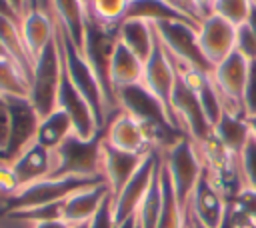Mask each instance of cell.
Masks as SVG:
<instances>
[{"mask_svg": "<svg viewBox=\"0 0 256 228\" xmlns=\"http://www.w3.org/2000/svg\"><path fill=\"white\" fill-rule=\"evenodd\" d=\"M54 24H56L58 40H60V52H62L64 72L70 78V82L80 90V94L88 100L90 108L96 114V120H98L100 128L104 130V124H106V98H104L102 84H100L96 72L92 70V66L88 64V60L84 58L82 50L70 40V36L62 30V26L58 24L56 18H54Z\"/></svg>", "mask_w": 256, "mask_h": 228, "instance_id": "6da1fadb", "label": "cell"}, {"mask_svg": "<svg viewBox=\"0 0 256 228\" xmlns=\"http://www.w3.org/2000/svg\"><path fill=\"white\" fill-rule=\"evenodd\" d=\"M62 72H64V64H62L60 40H58V32L54 24V38L34 60L32 80H30L28 100L32 102L40 118L56 110V98H58V90L62 82Z\"/></svg>", "mask_w": 256, "mask_h": 228, "instance_id": "7a4b0ae2", "label": "cell"}, {"mask_svg": "<svg viewBox=\"0 0 256 228\" xmlns=\"http://www.w3.org/2000/svg\"><path fill=\"white\" fill-rule=\"evenodd\" d=\"M160 154H162V162L168 170V176L172 180L178 202L186 210L188 200H190V196L202 176V170H204V162H202L198 144L192 142L188 136H180L168 150H164Z\"/></svg>", "mask_w": 256, "mask_h": 228, "instance_id": "3957f363", "label": "cell"}, {"mask_svg": "<svg viewBox=\"0 0 256 228\" xmlns=\"http://www.w3.org/2000/svg\"><path fill=\"white\" fill-rule=\"evenodd\" d=\"M56 170L50 178H102V134L82 140L72 134L56 150Z\"/></svg>", "mask_w": 256, "mask_h": 228, "instance_id": "277c9868", "label": "cell"}, {"mask_svg": "<svg viewBox=\"0 0 256 228\" xmlns=\"http://www.w3.org/2000/svg\"><path fill=\"white\" fill-rule=\"evenodd\" d=\"M102 178H74V176H64V178H44L36 184H30L26 188H20L12 198L6 202V210H32L48 204H58L64 202L72 192L90 186L94 182H100Z\"/></svg>", "mask_w": 256, "mask_h": 228, "instance_id": "5b68a950", "label": "cell"}, {"mask_svg": "<svg viewBox=\"0 0 256 228\" xmlns=\"http://www.w3.org/2000/svg\"><path fill=\"white\" fill-rule=\"evenodd\" d=\"M248 70H250V62L244 56H240L236 50L212 68L210 80L222 100L224 112H230L236 116H246L244 88H246V80H248Z\"/></svg>", "mask_w": 256, "mask_h": 228, "instance_id": "8992f818", "label": "cell"}, {"mask_svg": "<svg viewBox=\"0 0 256 228\" xmlns=\"http://www.w3.org/2000/svg\"><path fill=\"white\" fill-rule=\"evenodd\" d=\"M170 106H172V114H174V120L180 128V132L186 134L192 142L202 144L212 134V126L200 106L198 94L178 74H176Z\"/></svg>", "mask_w": 256, "mask_h": 228, "instance_id": "52a82bcc", "label": "cell"}, {"mask_svg": "<svg viewBox=\"0 0 256 228\" xmlns=\"http://www.w3.org/2000/svg\"><path fill=\"white\" fill-rule=\"evenodd\" d=\"M156 36L160 38V42L164 44L166 52L178 60L184 62L204 74L212 72V66L206 62V58L202 56L200 48H198V40H196V26L192 24H184V22H158L154 24Z\"/></svg>", "mask_w": 256, "mask_h": 228, "instance_id": "ba28073f", "label": "cell"}, {"mask_svg": "<svg viewBox=\"0 0 256 228\" xmlns=\"http://www.w3.org/2000/svg\"><path fill=\"white\" fill-rule=\"evenodd\" d=\"M160 158L162 154L158 150H152L144 156L142 164L138 166V170L134 172V176L122 186V190L112 196V214H114V224L124 222L132 216H136V210L140 206V202L144 200L156 172L160 166Z\"/></svg>", "mask_w": 256, "mask_h": 228, "instance_id": "9c48e42d", "label": "cell"}, {"mask_svg": "<svg viewBox=\"0 0 256 228\" xmlns=\"http://www.w3.org/2000/svg\"><path fill=\"white\" fill-rule=\"evenodd\" d=\"M10 108V138L0 162H10L24 148L36 142V132L40 124V114L28 98H6Z\"/></svg>", "mask_w": 256, "mask_h": 228, "instance_id": "30bf717a", "label": "cell"}, {"mask_svg": "<svg viewBox=\"0 0 256 228\" xmlns=\"http://www.w3.org/2000/svg\"><path fill=\"white\" fill-rule=\"evenodd\" d=\"M174 82H176V70H174V64L164 48V44L160 42V38L156 36V44H154V50L150 54V58L144 62V76H142V84L160 100V104L166 108L168 116L172 118L174 126L178 128L176 120H174V114H172V106H170V100H172V90H174ZM180 130V128H178ZM186 136V134H184Z\"/></svg>", "mask_w": 256, "mask_h": 228, "instance_id": "8fae6325", "label": "cell"}, {"mask_svg": "<svg viewBox=\"0 0 256 228\" xmlns=\"http://www.w3.org/2000/svg\"><path fill=\"white\" fill-rule=\"evenodd\" d=\"M56 108H60L72 122L74 134L82 140H92L98 134H102V128L96 120L94 110L90 108L88 100L80 94V90L70 82L66 72H62V82L56 98Z\"/></svg>", "mask_w": 256, "mask_h": 228, "instance_id": "7c38bea8", "label": "cell"}, {"mask_svg": "<svg viewBox=\"0 0 256 228\" xmlns=\"http://www.w3.org/2000/svg\"><path fill=\"white\" fill-rule=\"evenodd\" d=\"M236 30L238 26L230 24L228 20L216 14H210L200 20V26L196 30V40H198V48L202 56L212 68L234 52Z\"/></svg>", "mask_w": 256, "mask_h": 228, "instance_id": "4fadbf2b", "label": "cell"}, {"mask_svg": "<svg viewBox=\"0 0 256 228\" xmlns=\"http://www.w3.org/2000/svg\"><path fill=\"white\" fill-rule=\"evenodd\" d=\"M226 210H228V200L224 192L210 178V174L202 170V176L188 200L186 212L194 216L198 222H202L206 228H218Z\"/></svg>", "mask_w": 256, "mask_h": 228, "instance_id": "5bb4252c", "label": "cell"}, {"mask_svg": "<svg viewBox=\"0 0 256 228\" xmlns=\"http://www.w3.org/2000/svg\"><path fill=\"white\" fill-rule=\"evenodd\" d=\"M102 138L112 148L132 152V154H148L154 150L144 126L124 110H118L106 122L102 130Z\"/></svg>", "mask_w": 256, "mask_h": 228, "instance_id": "9a60e30c", "label": "cell"}, {"mask_svg": "<svg viewBox=\"0 0 256 228\" xmlns=\"http://www.w3.org/2000/svg\"><path fill=\"white\" fill-rule=\"evenodd\" d=\"M18 182V190L26 188L30 184H36L44 178H50L56 170V152L32 142L28 148H24L16 158L6 162Z\"/></svg>", "mask_w": 256, "mask_h": 228, "instance_id": "2e32d148", "label": "cell"}, {"mask_svg": "<svg viewBox=\"0 0 256 228\" xmlns=\"http://www.w3.org/2000/svg\"><path fill=\"white\" fill-rule=\"evenodd\" d=\"M110 196H112V192L104 180L84 186V188L72 192L62 202V220H66L70 226L86 224L96 216V212L102 208V204Z\"/></svg>", "mask_w": 256, "mask_h": 228, "instance_id": "e0dca14e", "label": "cell"}, {"mask_svg": "<svg viewBox=\"0 0 256 228\" xmlns=\"http://www.w3.org/2000/svg\"><path fill=\"white\" fill-rule=\"evenodd\" d=\"M146 154H132L112 148L102 138V180L108 184L112 196H116L122 186L134 176Z\"/></svg>", "mask_w": 256, "mask_h": 228, "instance_id": "ac0fdd59", "label": "cell"}, {"mask_svg": "<svg viewBox=\"0 0 256 228\" xmlns=\"http://www.w3.org/2000/svg\"><path fill=\"white\" fill-rule=\"evenodd\" d=\"M142 76H144V62L118 40V44L114 48V54H112V60H110L112 92L116 94L118 90H122L126 86L142 84Z\"/></svg>", "mask_w": 256, "mask_h": 228, "instance_id": "d6986e66", "label": "cell"}, {"mask_svg": "<svg viewBox=\"0 0 256 228\" xmlns=\"http://www.w3.org/2000/svg\"><path fill=\"white\" fill-rule=\"evenodd\" d=\"M118 40L130 52H134L142 62H146L156 44L154 24L140 18H124L118 26Z\"/></svg>", "mask_w": 256, "mask_h": 228, "instance_id": "ffe728a7", "label": "cell"}, {"mask_svg": "<svg viewBox=\"0 0 256 228\" xmlns=\"http://www.w3.org/2000/svg\"><path fill=\"white\" fill-rule=\"evenodd\" d=\"M50 12L62 26V30L70 36V40L82 48L84 28H86V12L88 6L84 0H46Z\"/></svg>", "mask_w": 256, "mask_h": 228, "instance_id": "44dd1931", "label": "cell"}, {"mask_svg": "<svg viewBox=\"0 0 256 228\" xmlns=\"http://www.w3.org/2000/svg\"><path fill=\"white\" fill-rule=\"evenodd\" d=\"M124 18H140V20H148L152 24L158 22H184V24H192V26H200L198 20H194L192 16L176 10L174 6H170L164 0H130V6L126 10Z\"/></svg>", "mask_w": 256, "mask_h": 228, "instance_id": "7402d4cb", "label": "cell"}, {"mask_svg": "<svg viewBox=\"0 0 256 228\" xmlns=\"http://www.w3.org/2000/svg\"><path fill=\"white\" fill-rule=\"evenodd\" d=\"M212 134L218 138V142L236 158H240L248 138H250V128L246 116H236L230 112H224L222 118L216 122L212 128Z\"/></svg>", "mask_w": 256, "mask_h": 228, "instance_id": "603a6c76", "label": "cell"}, {"mask_svg": "<svg viewBox=\"0 0 256 228\" xmlns=\"http://www.w3.org/2000/svg\"><path fill=\"white\" fill-rule=\"evenodd\" d=\"M160 216L156 228H186L188 212L180 206L164 162H160Z\"/></svg>", "mask_w": 256, "mask_h": 228, "instance_id": "cb8c5ba5", "label": "cell"}, {"mask_svg": "<svg viewBox=\"0 0 256 228\" xmlns=\"http://www.w3.org/2000/svg\"><path fill=\"white\" fill-rule=\"evenodd\" d=\"M72 134H74V126H72L70 118L60 108H56L48 116L40 118L38 132H36V142L46 146V148H50V150H56Z\"/></svg>", "mask_w": 256, "mask_h": 228, "instance_id": "d4e9b609", "label": "cell"}, {"mask_svg": "<svg viewBox=\"0 0 256 228\" xmlns=\"http://www.w3.org/2000/svg\"><path fill=\"white\" fill-rule=\"evenodd\" d=\"M30 80L22 74V70L10 60H0V96L4 98H28Z\"/></svg>", "mask_w": 256, "mask_h": 228, "instance_id": "484cf974", "label": "cell"}, {"mask_svg": "<svg viewBox=\"0 0 256 228\" xmlns=\"http://www.w3.org/2000/svg\"><path fill=\"white\" fill-rule=\"evenodd\" d=\"M162 162V158H160ZM160 166H158V172L144 196V200L140 202L138 210H136V220H138V226L140 228H156L158 226V216H160Z\"/></svg>", "mask_w": 256, "mask_h": 228, "instance_id": "4316f807", "label": "cell"}, {"mask_svg": "<svg viewBox=\"0 0 256 228\" xmlns=\"http://www.w3.org/2000/svg\"><path fill=\"white\" fill-rule=\"evenodd\" d=\"M252 8H254L252 0H214L212 14L228 20L234 26H242L248 22Z\"/></svg>", "mask_w": 256, "mask_h": 228, "instance_id": "83f0119b", "label": "cell"}, {"mask_svg": "<svg viewBox=\"0 0 256 228\" xmlns=\"http://www.w3.org/2000/svg\"><path fill=\"white\" fill-rule=\"evenodd\" d=\"M230 208H232V214L238 222V228H242L250 222L256 224V190L244 186L236 194V198L230 202Z\"/></svg>", "mask_w": 256, "mask_h": 228, "instance_id": "f1b7e54d", "label": "cell"}, {"mask_svg": "<svg viewBox=\"0 0 256 228\" xmlns=\"http://www.w3.org/2000/svg\"><path fill=\"white\" fill-rule=\"evenodd\" d=\"M128 6H130V0H92L88 10L102 22L120 24L126 16Z\"/></svg>", "mask_w": 256, "mask_h": 228, "instance_id": "f546056e", "label": "cell"}, {"mask_svg": "<svg viewBox=\"0 0 256 228\" xmlns=\"http://www.w3.org/2000/svg\"><path fill=\"white\" fill-rule=\"evenodd\" d=\"M238 162H240V172H242L244 186L256 190V140L252 136L248 138Z\"/></svg>", "mask_w": 256, "mask_h": 228, "instance_id": "4dcf8cb0", "label": "cell"}, {"mask_svg": "<svg viewBox=\"0 0 256 228\" xmlns=\"http://www.w3.org/2000/svg\"><path fill=\"white\" fill-rule=\"evenodd\" d=\"M234 50H236L240 56H244L248 62H254V60H256V36H254V32L250 30L248 24L238 26Z\"/></svg>", "mask_w": 256, "mask_h": 228, "instance_id": "1f68e13d", "label": "cell"}, {"mask_svg": "<svg viewBox=\"0 0 256 228\" xmlns=\"http://www.w3.org/2000/svg\"><path fill=\"white\" fill-rule=\"evenodd\" d=\"M244 112L246 118L256 114V60L250 62V70H248V80L244 88Z\"/></svg>", "mask_w": 256, "mask_h": 228, "instance_id": "d6a6232c", "label": "cell"}, {"mask_svg": "<svg viewBox=\"0 0 256 228\" xmlns=\"http://www.w3.org/2000/svg\"><path fill=\"white\" fill-rule=\"evenodd\" d=\"M8 138H10V108H8V100L0 96V156L8 146Z\"/></svg>", "mask_w": 256, "mask_h": 228, "instance_id": "836d02e7", "label": "cell"}, {"mask_svg": "<svg viewBox=\"0 0 256 228\" xmlns=\"http://www.w3.org/2000/svg\"><path fill=\"white\" fill-rule=\"evenodd\" d=\"M88 228H114V214H112V196L102 204L96 216L88 222Z\"/></svg>", "mask_w": 256, "mask_h": 228, "instance_id": "e575fe53", "label": "cell"}, {"mask_svg": "<svg viewBox=\"0 0 256 228\" xmlns=\"http://www.w3.org/2000/svg\"><path fill=\"white\" fill-rule=\"evenodd\" d=\"M194 4V12L198 16V20L206 18L212 14V8H214V0H192Z\"/></svg>", "mask_w": 256, "mask_h": 228, "instance_id": "d590c367", "label": "cell"}, {"mask_svg": "<svg viewBox=\"0 0 256 228\" xmlns=\"http://www.w3.org/2000/svg\"><path fill=\"white\" fill-rule=\"evenodd\" d=\"M34 228H72L66 220H42V222H34Z\"/></svg>", "mask_w": 256, "mask_h": 228, "instance_id": "8d00e7d4", "label": "cell"}, {"mask_svg": "<svg viewBox=\"0 0 256 228\" xmlns=\"http://www.w3.org/2000/svg\"><path fill=\"white\" fill-rule=\"evenodd\" d=\"M218 228H238V222H236V218L232 214L230 204H228V210H226V214H224V218H222V222H220Z\"/></svg>", "mask_w": 256, "mask_h": 228, "instance_id": "74e56055", "label": "cell"}, {"mask_svg": "<svg viewBox=\"0 0 256 228\" xmlns=\"http://www.w3.org/2000/svg\"><path fill=\"white\" fill-rule=\"evenodd\" d=\"M186 228H206L202 222H198L194 216H190L188 214V218H186Z\"/></svg>", "mask_w": 256, "mask_h": 228, "instance_id": "f35d334b", "label": "cell"}, {"mask_svg": "<svg viewBox=\"0 0 256 228\" xmlns=\"http://www.w3.org/2000/svg\"><path fill=\"white\" fill-rule=\"evenodd\" d=\"M248 26H250V30L254 32V36H256V6L252 8V12H250V18H248V22H246Z\"/></svg>", "mask_w": 256, "mask_h": 228, "instance_id": "ab89813d", "label": "cell"}, {"mask_svg": "<svg viewBox=\"0 0 256 228\" xmlns=\"http://www.w3.org/2000/svg\"><path fill=\"white\" fill-rule=\"evenodd\" d=\"M246 120H248V128H250V136H252V138L256 140V114H254V116H248Z\"/></svg>", "mask_w": 256, "mask_h": 228, "instance_id": "60d3db41", "label": "cell"}, {"mask_svg": "<svg viewBox=\"0 0 256 228\" xmlns=\"http://www.w3.org/2000/svg\"><path fill=\"white\" fill-rule=\"evenodd\" d=\"M10 2V6L18 12V16H20V12H22V8H24V4H26V0H8Z\"/></svg>", "mask_w": 256, "mask_h": 228, "instance_id": "b9f144b4", "label": "cell"}, {"mask_svg": "<svg viewBox=\"0 0 256 228\" xmlns=\"http://www.w3.org/2000/svg\"><path fill=\"white\" fill-rule=\"evenodd\" d=\"M2 58H10L8 56V52H6V48H4V44H2V40H0V60Z\"/></svg>", "mask_w": 256, "mask_h": 228, "instance_id": "7bdbcfd3", "label": "cell"}, {"mask_svg": "<svg viewBox=\"0 0 256 228\" xmlns=\"http://www.w3.org/2000/svg\"><path fill=\"white\" fill-rule=\"evenodd\" d=\"M2 210H6V198L0 196V212H2Z\"/></svg>", "mask_w": 256, "mask_h": 228, "instance_id": "ee69618b", "label": "cell"}, {"mask_svg": "<svg viewBox=\"0 0 256 228\" xmlns=\"http://www.w3.org/2000/svg\"><path fill=\"white\" fill-rule=\"evenodd\" d=\"M242 228H256V224H254V222H250V224H246V226H242Z\"/></svg>", "mask_w": 256, "mask_h": 228, "instance_id": "f6af8a7d", "label": "cell"}, {"mask_svg": "<svg viewBox=\"0 0 256 228\" xmlns=\"http://www.w3.org/2000/svg\"><path fill=\"white\" fill-rule=\"evenodd\" d=\"M72 228H88V222H86V224H78V226H72Z\"/></svg>", "mask_w": 256, "mask_h": 228, "instance_id": "bcb514c9", "label": "cell"}, {"mask_svg": "<svg viewBox=\"0 0 256 228\" xmlns=\"http://www.w3.org/2000/svg\"><path fill=\"white\" fill-rule=\"evenodd\" d=\"M84 2H86V6H90V2H92V0H84Z\"/></svg>", "mask_w": 256, "mask_h": 228, "instance_id": "7dc6e473", "label": "cell"}, {"mask_svg": "<svg viewBox=\"0 0 256 228\" xmlns=\"http://www.w3.org/2000/svg\"><path fill=\"white\" fill-rule=\"evenodd\" d=\"M252 2H254V6H256V0H252Z\"/></svg>", "mask_w": 256, "mask_h": 228, "instance_id": "c3c4849f", "label": "cell"}, {"mask_svg": "<svg viewBox=\"0 0 256 228\" xmlns=\"http://www.w3.org/2000/svg\"><path fill=\"white\" fill-rule=\"evenodd\" d=\"M136 228H140V226H138V224H136Z\"/></svg>", "mask_w": 256, "mask_h": 228, "instance_id": "681fc988", "label": "cell"}]
</instances>
